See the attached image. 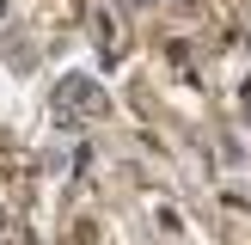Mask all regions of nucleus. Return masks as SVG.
<instances>
[{
  "mask_svg": "<svg viewBox=\"0 0 251 245\" xmlns=\"http://www.w3.org/2000/svg\"><path fill=\"white\" fill-rule=\"evenodd\" d=\"M104 110V92H98V80H86V74H68V80L55 86V117L68 122V129H80V117H98Z\"/></svg>",
  "mask_w": 251,
  "mask_h": 245,
  "instance_id": "1",
  "label": "nucleus"
},
{
  "mask_svg": "<svg viewBox=\"0 0 251 245\" xmlns=\"http://www.w3.org/2000/svg\"><path fill=\"white\" fill-rule=\"evenodd\" d=\"M0 19H6V0H0Z\"/></svg>",
  "mask_w": 251,
  "mask_h": 245,
  "instance_id": "2",
  "label": "nucleus"
}]
</instances>
